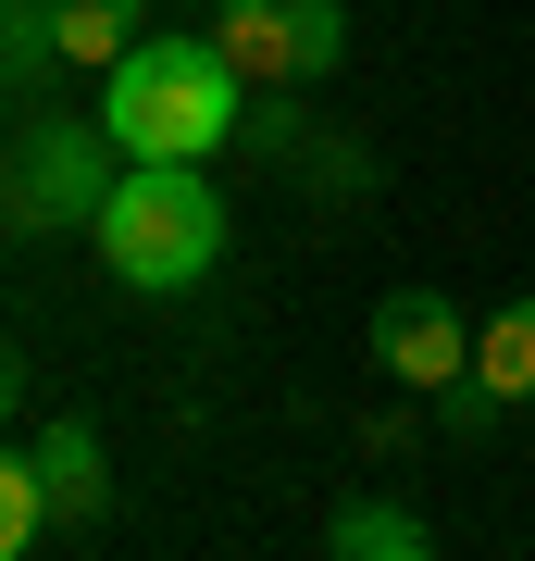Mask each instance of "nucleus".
Masks as SVG:
<instances>
[{"label":"nucleus","mask_w":535,"mask_h":561,"mask_svg":"<svg viewBox=\"0 0 535 561\" xmlns=\"http://www.w3.org/2000/svg\"><path fill=\"white\" fill-rule=\"evenodd\" d=\"M100 125L125 162H212L249 125V76L224 38H138L100 76Z\"/></svg>","instance_id":"obj_1"},{"label":"nucleus","mask_w":535,"mask_h":561,"mask_svg":"<svg viewBox=\"0 0 535 561\" xmlns=\"http://www.w3.org/2000/svg\"><path fill=\"white\" fill-rule=\"evenodd\" d=\"M88 238H100V262H113L138 300H187V287L224 262V201H212L199 162H125Z\"/></svg>","instance_id":"obj_2"},{"label":"nucleus","mask_w":535,"mask_h":561,"mask_svg":"<svg viewBox=\"0 0 535 561\" xmlns=\"http://www.w3.org/2000/svg\"><path fill=\"white\" fill-rule=\"evenodd\" d=\"M113 175H125V150H113V125H75V113H38L13 150H0V213L13 225H38V238H88L100 201H113Z\"/></svg>","instance_id":"obj_3"},{"label":"nucleus","mask_w":535,"mask_h":561,"mask_svg":"<svg viewBox=\"0 0 535 561\" xmlns=\"http://www.w3.org/2000/svg\"><path fill=\"white\" fill-rule=\"evenodd\" d=\"M212 38L237 50L249 88H312L349 62V0H224Z\"/></svg>","instance_id":"obj_4"},{"label":"nucleus","mask_w":535,"mask_h":561,"mask_svg":"<svg viewBox=\"0 0 535 561\" xmlns=\"http://www.w3.org/2000/svg\"><path fill=\"white\" fill-rule=\"evenodd\" d=\"M374 362L411 387V400H437L449 375H474V324H461L449 287H386L374 300Z\"/></svg>","instance_id":"obj_5"},{"label":"nucleus","mask_w":535,"mask_h":561,"mask_svg":"<svg viewBox=\"0 0 535 561\" xmlns=\"http://www.w3.org/2000/svg\"><path fill=\"white\" fill-rule=\"evenodd\" d=\"M38 474H50V524H62V537H100V524H113V449H100L88 412H50L38 424Z\"/></svg>","instance_id":"obj_6"},{"label":"nucleus","mask_w":535,"mask_h":561,"mask_svg":"<svg viewBox=\"0 0 535 561\" xmlns=\"http://www.w3.org/2000/svg\"><path fill=\"white\" fill-rule=\"evenodd\" d=\"M324 549L337 561H437V524L411 500H337L324 512Z\"/></svg>","instance_id":"obj_7"},{"label":"nucleus","mask_w":535,"mask_h":561,"mask_svg":"<svg viewBox=\"0 0 535 561\" xmlns=\"http://www.w3.org/2000/svg\"><path fill=\"white\" fill-rule=\"evenodd\" d=\"M50 50L75 62V76H113V62L138 50V0H50Z\"/></svg>","instance_id":"obj_8"},{"label":"nucleus","mask_w":535,"mask_h":561,"mask_svg":"<svg viewBox=\"0 0 535 561\" xmlns=\"http://www.w3.org/2000/svg\"><path fill=\"white\" fill-rule=\"evenodd\" d=\"M474 375H486L511 412H535V300H498V312L474 324Z\"/></svg>","instance_id":"obj_9"},{"label":"nucleus","mask_w":535,"mask_h":561,"mask_svg":"<svg viewBox=\"0 0 535 561\" xmlns=\"http://www.w3.org/2000/svg\"><path fill=\"white\" fill-rule=\"evenodd\" d=\"M38 537H50V474H38V449L0 437V561H25Z\"/></svg>","instance_id":"obj_10"},{"label":"nucleus","mask_w":535,"mask_h":561,"mask_svg":"<svg viewBox=\"0 0 535 561\" xmlns=\"http://www.w3.org/2000/svg\"><path fill=\"white\" fill-rule=\"evenodd\" d=\"M50 0H0V101H13V88H38L50 76Z\"/></svg>","instance_id":"obj_11"},{"label":"nucleus","mask_w":535,"mask_h":561,"mask_svg":"<svg viewBox=\"0 0 535 561\" xmlns=\"http://www.w3.org/2000/svg\"><path fill=\"white\" fill-rule=\"evenodd\" d=\"M299 162H312V187H374V150L361 138H312Z\"/></svg>","instance_id":"obj_12"},{"label":"nucleus","mask_w":535,"mask_h":561,"mask_svg":"<svg viewBox=\"0 0 535 561\" xmlns=\"http://www.w3.org/2000/svg\"><path fill=\"white\" fill-rule=\"evenodd\" d=\"M13 412H25V350L0 337V424H13Z\"/></svg>","instance_id":"obj_13"}]
</instances>
